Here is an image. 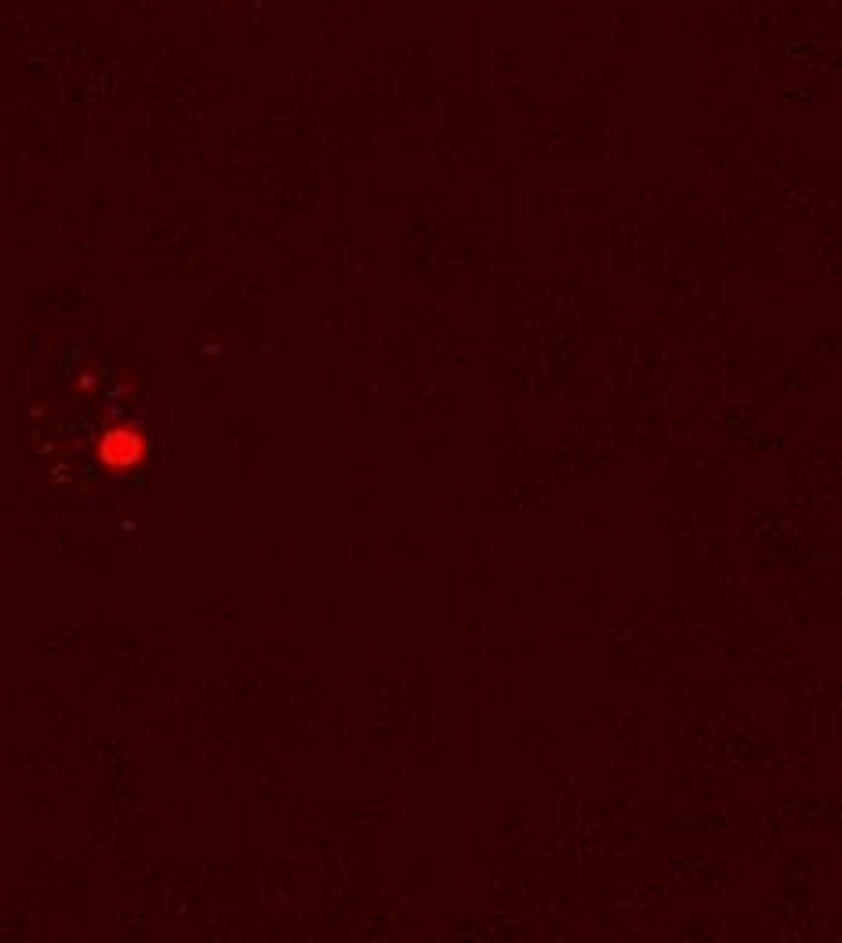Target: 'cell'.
<instances>
[{
  "instance_id": "1",
  "label": "cell",
  "mask_w": 842,
  "mask_h": 943,
  "mask_svg": "<svg viewBox=\"0 0 842 943\" xmlns=\"http://www.w3.org/2000/svg\"><path fill=\"white\" fill-rule=\"evenodd\" d=\"M149 461V436L131 421H120V425H109L102 436H98V465L106 472H117V476H128L135 468H142Z\"/></svg>"
}]
</instances>
